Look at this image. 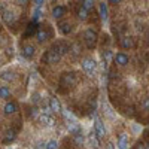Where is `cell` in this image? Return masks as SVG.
<instances>
[{
	"label": "cell",
	"instance_id": "cell-1",
	"mask_svg": "<svg viewBox=\"0 0 149 149\" xmlns=\"http://www.w3.org/2000/svg\"><path fill=\"white\" fill-rule=\"evenodd\" d=\"M61 57H63V54H61L60 48H58V43H54V46L49 51H46V54H43L42 63H58Z\"/></svg>",
	"mask_w": 149,
	"mask_h": 149
},
{
	"label": "cell",
	"instance_id": "cell-2",
	"mask_svg": "<svg viewBox=\"0 0 149 149\" xmlns=\"http://www.w3.org/2000/svg\"><path fill=\"white\" fill-rule=\"evenodd\" d=\"M81 67H82V70L86 74H88V76H94L95 72H97V67H98V63L93 57H85L81 61Z\"/></svg>",
	"mask_w": 149,
	"mask_h": 149
},
{
	"label": "cell",
	"instance_id": "cell-3",
	"mask_svg": "<svg viewBox=\"0 0 149 149\" xmlns=\"http://www.w3.org/2000/svg\"><path fill=\"white\" fill-rule=\"evenodd\" d=\"M84 42L86 45V48L88 49H94L97 42H98V33L94 30V29H86L84 31Z\"/></svg>",
	"mask_w": 149,
	"mask_h": 149
},
{
	"label": "cell",
	"instance_id": "cell-4",
	"mask_svg": "<svg viewBox=\"0 0 149 149\" xmlns=\"http://www.w3.org/2000/svg\"><path fill=\"white\" fill-rule=\"evenodd\" d=\"M94 131L97 133V136L100 139H104L106 137V127H104V122L97 116V113H94Z\"/></svg>",
	"mask_w": 149,
	"mask_h": 149
},
{
	"label": "cell",
	"instance_id": "cell-5",
	"mask_svg": "<svg viewBox=\"0 0 149 149\" xmlns=\"http://www.w3.org/2000/svg\"><path fill=\"white\" fill-rule=\"evenodd\" d=\"M113 63L118 67H125L130 63V57H128V54H125L124 51H119V52L113 54Z\"/></svg>",
	"mask_w": 149,
	"mask_h": 149
},
{
	"label": "cell",
	"instance_id": "cell-6",
	"mask_svg": "<svg viewBox=\"0 0 149 149\" xmlns=\"http://www.w3.org/2000/svg\"><path fill=\"white\" fill-rule=\"evenodd\" d=\"M51 15H52V18H54V19H57V21L63 19V18L67 15V8H66V6H63V5H57V6H54V8H52Z\"/></svg>",
	"mask_w": 149,
	"mask_h": 149
},
{
	"label": "cell",
	"instance_id": "cell-7",
	"mask_svg": "<svg viewBox=\"0 0 149 149\" xmlns=\"http://www.w3.org/2000/svg\"><path fill=\"white\" fill-rule=\"evenodd\" d=\"M61 86H72L76 84V73L73 72H69V73H64L61 76V81H60Z\"/></svg>",
	"mask_w": 149,
	"mask_h": 149
},
{
	"label": "cell",
	"instance_id": "cell-8",
	"mask_svg": "<svg viewBox=\"0 0 149 149\" xmlns=\"http://www.w3.org/2000/svg\"><path fill=\"white\" fill-rule=\"evenodd\" d=\"M57 27H58V31L60 34H63V36H67L73 31V26L69 22V21H64V22H58L57 24Z\"/></svg>",
	"mask_w": 149,
	"mask_h": 149
},
{
	"label": "cell",
	"instance_id": "cell-9",
	"mask_svg": "<svg viewBox=\"0 0 149 149\" xmlns=\"http://www.w3.org/2000/svg\"><path fill=\"white\" fill-rule=\"evenodd\" d=\"M49 106H51L52 112H55V113H61V112H63V106H61L60 100H58L55 95L49 97Z\"/></svg>",
	"mask_w": 149,
	"mask_h": 149
},
{
	"label": "cell",
	"instance_id": "cell-10",
	"mask_svg": "<svg viewBox=\"0 0 149 149\" xmlns=\"http://www.w3.org/2000/svg\"><path fill=\"white\" fill-rule=\"evenodd\" d=\"M98 15H100L102 21H107L109 19V6L104 2L98 3Z\"/></svg>",
	"mask_w": 149,
	"mask_h": 149
},
{
	"label": "cell",
	"instance_id": "cell-11",
	"mask_svg": "<svg viewBox=\"0 0 149 149\" xmlns=\"http://www.w3.org/2000/svg\"><path fill=\"white\" fill-rule=\"evenodd\" d=\"M88 142H90V145H91L94 149L100 148V137L97 136V133H95L94 130H91V131L88 133Z\"/></svg>",
	"mask_w": 149,
	"mask_h": 149
},
{
	"label": "cell",
	"instance_id": "cell-12",
	"mask_svg": "<svg viewBox=\"0 0 149 149\" xmlns=\"http://www.w3.org/2000/svg\"><path fill=\"white\" fill-rule=\"evenodd\" d=\"M116 148L118 149H128V136L125 133H121L116 140Z\"/></svg>",
	"mask_w": 149,
	"mask_h": 149
},
{
	"label": "cell",
	"instance_id": "cell-13",
	"mask_svg": "<svg viewBox=\"0 0 149 149\" xmlns=\"http://www.w3.org/2000/svg\"><path fill=\"white\" fill-rule=\"evenodd\" d=\"M37 119H39V121L43 124L45 127H54V125H55V119H54L52 116H48V115H45V113H40Z\"/></svg>",
	"mask_w": 149,
	"mask_h": 149
},
{
	"label": "cell",
	"instance_id": "cell-14",
	"mask_svg": "<svg viewBox=\"0 0 149 149\" xmlns=\"http://www.w3.org/2000/svg\"><path fill=\"white\" fill-rule=\"evenodd\" d=\"M119 45H121L122 49H133V48L136 46V45H134V39H133V37H128V36L122 37L121 42H119Z\"/></svg>",
	"mask_w": 149,
	"mask_h": 149
},
{
	"label": "cell",
	"instance_id": "cell-15",
	"mask_svg": "<svg viewBox=\"0 0 149 149\" xmlns=\"http://www.w3.org/2000/svg\"><path fill=\"white\" fill-rule=\"evenodd\" d=\"M17 110H18V106H17V103H14V102H8V103L5 104V107H3L5 115H14Z\"/></svg>",
	"mask_w": 149,
	"mask_h": 149
},
{
	"label": "cell",
	"instance_id": "cell-16",
	"mask_svg": "<svg viewBox=\"0 0 149 149\" xmlns=\"http://www.w3.org/2000/svg\"><path fill=\"white\" fill-rule=\"evenodd\" d=\"M34 52H36V49H34L33 45H26V46L22 48V55L26 57V58H33Z\"/></svg>",
	"mask_w": 149,
	"mask_h": 149
},
{
	"label": "cell",
	"instance_id": "cell-17",
	"mask_svg": "<svg viewBox=\"0 0 149 149\" xmlns=\"http://www.w3.org/2000/svg\"><path fill=\"white\" fill-rule=\"evenodd\" d=\"M3 19H5L6 24H14V21H15L14 12H12V10H5L3 12Z\"/></svg>",
	"mask_w": 149,
	"mask_h": 149
},
{
	"label": "cell",
	"instance_id": "cell-18",
	"mask_svg": "<svg viewBox=\"0 0 149 149\" xmlns=\"http://www.w3.org/2000/svg\"><path fill=\"white\" fill-rule=\"evenodd\" d=\"M81 6L90 12V10H93L94 6H95V0H81Z\"/></svg>",
	"mask_w": 149,
	"mask_h": 149
},
{
	"label": "cell",
	"instance_id": "cell-19",
	"mask_svg": "<svg viewBox=\"0 0 149 149\" xmlns=\"http://www.w3.org/2000/svg\"><path fill=\"white\" fill-rule=\"evenodd\" d=\"M0 79H3L6 82H12V81H15V74L14 72H2L0 73Z\"/></svg>",
	"mask_w": 149,
	"mask_h": 149
},
{
	"label": "cell",
	"instance_id": "cell-20",
	"mask_svg": "<svg viewBox=\"0 0 149 149\" xmlns=\"http://www.w3.org/2000/svg\"><path fill=\"white\" fill-rule=\"evenodd\" d=\"M88 14H90V12L86 10V9H84V8L81 6V8L78 9V18H79V21H81V22L86 21V19H88V17H90Z\"/></svg>",
	"mask_w": 149,
	"mask_h": 149
},
{
	"label": "cell",
	"instance_id": "cell-21",
	"mask_svg": "<svg viewBox=\"0 0 149 149\" xmlns=\"http://www.w3.org/2000/svg\"><path fill=\"white\" fill-rule=\"evenodd\" d=\"M10 97V90H9V86L6 85H0V98H9Z\"/></svg>",
	"mask_w": 149,
	"mask_h": 149
},
{
	"label": "cell",
	"instance_id": "cell-22",
	"mask_svg": "<svg viewBox=\"0 0 149 149\" xmlns=\"http://www.w3.org/2000/svg\"><path fill=\"white\" fill-rule=\"evenodd\" d=\"M73 142L76 146H82L85 143V137H84V134L82 133H78V134H73Z\"/></svg>",
	"mask_w": 149,
	"mask_h": 149
},
{
	"label": "cell",
	"instance_id": "cell-23",
	"mask_svg": "<svg viewBox=\"0 0 149 149\" xmlns=\"http://www.w3.org/2000/svg\"><path fill=\"white\" fill-rule=\"evenodd\" d=\"M15 137H17L15 131H14V130H9V131H6V136H5V139H3V143H10V142H14Z\"/></svg>",
	"mask_w": 149,
	"mask_h": 149
},
{
	"label": "cell",
	"instance_id": "cell-24",
	"mask_svg": "<svg viewBox=\"0 0 149 149\" xmlns=\"http://www.w3.org/2000/svg\"><path fill=\"white\" fill-rule=\"evenodd\" d=\"M36 39H37V42H39V43L45 42L48 39V33L45 30H39V31H37V34H36Z\"/></svg>",
	"mask_w": 149,
	"mask_h": 149
},
{
	"label": "cell",
	"instance_id": "cell-25",
	"mask_svg": "<svg viewBox=\"0 0 149 149\" xmlns=\"http://www.w3.org/2000/svg\"><path fill=\"white\" fill-rule=\"evenodd\" d=\"M42 17V8H34L33 10V22H37Z\"/></svg>",
	"mask_w": 149,
	"mask_h": 149
},
{
	"label": "cell",
	"instance_id": "cell-26",
	"mask_svg": "<svg viewBox=\"0 0 149 149\" xmlns=\"http://www.w3.org/2000/svg\"><path fill=\"white\" fill-rule=\"evenodd\" d=\"M40 102H42L40 94H39V93H33V94H31V103H33V106H37Z\"/></svg>",
	"mask_w": 149,
	"mask_h": 149
},
{
	"label": "cell",
	"instance_id": "cell-27",
	"mask_svg": "<svg viewBox=\"0 0 149 149\" xmlns=\"http://www.w3.org/2000/svg\"><path fill=\"white\" fill-rule=\"evenodd\" d=\"M40 113H45V115H48V116H51L52 115V109H51V106L49 104H42V109H40Z\"/></svg>",
	"mask_w": 149,
	"mask_h": 149
},
{
	"label": "cell",
	"instance_id": "cell-28",
	"mask_svg": "<svg viewBox=\"0 0 149 149\" xmlns=\"http://www.w3.org/2000/svg\"><path fill=\"white\" fill-rule=\"evenodd\" d=\"M39 115H40L39 107H37V106H33V107L30 109V116H31L33 119H37V118H39Z\"/></svg>",
	"mask_w": 149,
	"mask_h": 149
},
{
	"label": "cell",
	"instance_id": "cell-29",
	"mask_svg": "<svg viewBox=\"0 0 149 149\" xmlns=\"http://www.w3.org/2000/svg\"><path fill=\"white\" fill-rule=\"evenodd\" d=\"M140 106H142V109H143L145 112H149V97H145V98H143L142 103H140Z\"/></svg>",
	"mask_w": 149,
	"mask_h": 149
},
{
	"label": "cell",
	"instance_id": "cell-30",
	"mask_svg": "<svg viewBox=\"0 0 149 149\" xmlns=\"http://www.w3.org/2000/svg\"><path fill=\"white\" fill-rule=\"evenodd\" d=\"M57 146H58L57 140H49V142H46L45 149H57Z\"/></svg>",
	"mask_w": 149,
	"mask_h": 149
},
{
	"label": "cell",
	"instance_id": "cell-31",
	"mask_svg": "<svg viewBox=\"0 0 149 149\" xmlns=\"http://www.w3.org/2000/svg\"><path fill=\"white\" fill-rule=\"evenodd\" d=\"M45 3V0H33V6L34 8H42Z\"/></svg>",
	"mask_w": 149,
	"mask_h": 149
},
{
	"label": "cell",
	"instance_id": "cell-32",
	"mask_svg": "<svg viewBox=\"0 0 149 149\" xmlns=\"http://www.w3.org/2000/svg\"><path fill=\"white\" fill-rule=\"evenodd\" d=\"M122 0H107V5H119Z\"/></svg>",
	"mask_w": 149,
	"mask_h": 149
},
{
	"label": "cell",
	"instance_id": "cell-33",
	"mask_svg": "<svg viewBox=\"0 0 149 149\" xmlns=\"http://www.w3.org/2000/svg\"><path fill=\"white\" fill-rule=\"evenodd\" d=\"M134 149H146V145H143L142 142H139L137 145H136V146H134Z\"/></svg>",
	"mask_w": 149,
	"mask_h": 149
},
{
	"label": "cell",
	"instance_id": "cell-34",
	"mask_svg": "<svg viewBox=\"0 0 149 149\" xmlns=\"http://www.w3.org/2000/svg\"><path fill=\"white\" fill-rule=\"evenodd\" d=\"M104 149H115V145L112 143V142H107L106 146H104Z\"/></svg>",
	"mask_w": 149,
	"mask_h": 149
},
{
	"label": "cell",
	"instance_id": "cell-35",
	"mask_svg": "<svg viewBox=\"0 0 149 149\" xmlns=\"http://www.w3.org/2000/svg\"><path fill=\"white\" fill-rule=\"evenodd\" d=\"M29 3V0H18V5H22V6H26Z\"/></svg>",
	"mask_w": 149,
	"mask_h": 149
},
{
	"label": "cell",
	"instance_id": "cell-36",
	"mask_svg": "<svg viewBox=\"0 0 149 149\" xmlns=\"http://www.w3.org/2000/svg\"><path fill=\"white\" fill-rule=\"evenodd\" d=\"M146 149H149V140H148V143H146Z\"/></svg>",
	"mask_w": 149,
	"mask_h": 149
},
{
	"label": "cell",
	"instance_id": "cell-37",
	"mask_svg": "<svg viewBox=\"0 0 149 149\" xmlns=\"http://www.w3.org/2000/svg\"><path fill=\"white\" fill-rule=\"evenodd\" d=\"M49 2H51V0H49Z\"/></svg>",
	"mask_w": 149,
	"mask_h": 149
}]
</instances>
